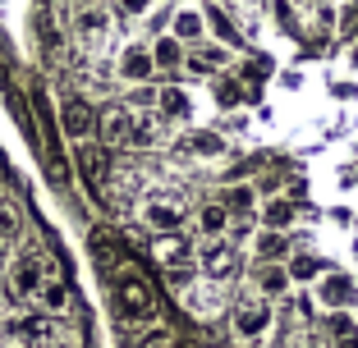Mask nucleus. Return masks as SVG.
<instances>
[{
  "instance_id": "obj_1",
  "label": "nucleus",
  "mask_w": 358,
  "mask_h": 348,
  "mask_svg": "<svg viewBox=\"0 0 358 348\" xmlns=\"http://www.w3.org/2000/svg\"><path fill=\"white\" fill-rule=\"evenodd\" d=\"M275 326V303H266V298L248 294L239 298V303L230 307V335L239 339V344H262L266 335H271Z\"/></svg>"
},
{
  "instance_id": "obj_2",
  "label": "nucleus",
  "mask_w": 358,
  "mask_h": 348,
  "mask_svg": "<svg viewBox=\"0 0 358 348\" xmlns=\"http://www.w3.org/2000/svg\"><path fill=\"white\" fill-rule=\"evenodd\" d=\"M110 307H115V317L129 321V326H143V321L157 317V298H152V289L138 275H120L115 285H110Z\"/></svg>"
},
{
  "instance_id": "obj_3",
  "label": "nucleus",
  "mask_w": 358,
  "mask_h": 348,
  "mask_svg": "<svg viewBox=\"0 0 358 348\" xmlns=\"http://www.w3.org/2000/svg\"><path fill=\"white\" fill-rule=\"evenodd\" d=\"M0 335L10 339L14 348H46L55 339V321L46 317V312H14V317L0 326Z\"/></svg>"
},
{
  "instance_id": "obj_4",
  "label": "nucleus",
  "mask_w": 358,
  "mask_h": 348,
  "mask_svg": "<svg viewBox=\"0 0 358 348\" xmlns=\"http://www.w3.org/2000/svg\"><path fill=\"white\" fill-rule=\"evenodd\" d=\"M313 298H317V307H327V312H349V307L358 303V285H354V275H345V271H322Z\"/></svg>"
},
{
  "instance_id": "obj_5",
  "label": "nucleus",
  "mask_w": 358,
  "mask_h": 348,
  "mask_svg": "<svg viewBox=\"0 0 358 348\" xmlns=\"http://www.w3.org/2000/svg\"><path fill=\"white\" fill-rule=\"evenodd\" d=\"M60 128H64V137L69 142H92L96 137V110H92V101H83V96H64L60 101Z\"/></svg>"
},
{
  "instance_id": "obj_6",
  "label": "nucleus",
  "mask_w": 358,
  "mask_h": 348,
  "mask_svg": "<svg viewBox=\"0 0 358 348\" xmlns=\"http://www.w3.org/2000/svg\"><path fill=\"white\" fill-rule=\"evenodd\" d=\"M143 225L157 234H179V225L189 220V211H184V202L179 197H166V192H152L148 202H143Z\"/></svg>"
},
{
  "instance_id": "obj_7",
  "label": "nucleus",
  "mask_w": 358,
  "mask_h": 348,
  "mask_svg": "<svg viewBox=\"0 0 358 348\" xmlns=\"http://www.w3.org/2000/svg\"><path fill=\"white\" fill-rule=\"evenodd\" d=\"M46 266L51 262H46L42 252H28V257H19V262H10V271H5L10 275V298H19V303L23 298H37V285L46 280Z\"/></svg>"
},
{
  "instance_id": "obj_8",
  "label": "nucleus",
  "mask_w": 358,
  "mask_h": 348,
  "mask_svg": "<svg viewBox=\"0 0 358 348\" xmlns=\"http://www.w3.org/2000/svg\"><path fill=\"white\" fill-rule=\"evenodd\" d=\"M193 262L202 266V275H207V280H230V275L239 271V252H234L225 239H207L198 252H193Z\"/></svg>"
},
{
  "instance_id": "obj_9",
  "label": "nucleus",
  "mask_w": 358,
  "mask_h": 348,
  "mask_svg": "<svg viewBox=\"0 0 358 348\" xmlns=\"http://www.w3.org/2000/svg\"><path fill=\"white\" fill-rule=\"evenodd\" d=\"M152 262H157L166 275L193 271V248L179 239V234H157V239H152Z\"/></svg>"
},
{
  "instance_id": "obj_10",
  "label": "nucleus",
  "mask_w": 358,
  "mask_h": 348,
  "mask_svg": "<svg viewBox=\"0 0 358 348\" xmlns=\"http://www.w3.org/2000/svg\"><path fill=\"white\" fill-rule=\"evenodd\" d=\"M161 133H166V119L157 115V110H129V133H124V147H138L148 151L161 142Z\"/></svg>"
},
{
  "instance_id": "obj_11",
  "label": "nucleus",
  "mask_w": 358,
  "mask_h": 348,
  "mask_svg": "<svg viewBox=\"0 0 358 348\" xmlns=\"http://www.w3.org/2000/svg\"><path fill=\"white\" fill-rule=\"evenodd\" d=\"M37 312H46V317L69 312V285H64V275L55 266H46V280L37 285Z\"/></svg>"
},
{
  "instance_id": "obj_12",
  "label": "nucleus",
  "mask_w": 358,
  "mask_h": 348,
  "mask_svg": "<svg viewBox=\"0 0 358 348\" xmlns=\"http://www.w3.org/2000/svg\"><path fill=\"white\" fill-rule=\"evenodd\" d=\"M152 69H157V64H152V51L148 46H124V51H120V78H129V83H148L152 78Z\"/></svg>"
},
{
  "instance_id": "obj_13",
  "label": "nucleus",
  "mask_w": 358,
  "mask_h": 348,
  "mask_svg": "<svg viewBox=\"0 0 358 348\" xmlns=\"http://www.w3.org/2000/svg\"><path fill=\"white\" fill-rule=\"evenodd\" d=\"M124 133H129V106H110L96 115V137L106 147H124Z\"/></svg>"
},
{
  "instance_id": "obj_14",
  "label": "nucleus",
  "mask_w": 358,
  "mask_h": 348,
  "mask_svg": "<svg viewBox=\"0 0 358 348\" xmlns=\"http://www.w3.org/2000/svg\"><path fill=\"white\" fill-rule=\"evenodd\" d=\"M221 206H225L230 220H248V215H257V188L253 183H230L225 197H221Z\"/></svg>"
},
{
  "instance_id": "obj_15",
  "label": "nucleus",
  "mask_w": 358,
  "mask_h": 348,
  "mask_svg": "<svg viewBox=\"0 0 358 348\" xmlns=\"http://www.w3.org/2000/svg\"><path fill=\"white\" fill-rule=\"evenodd\" d=\"M327 348H358V321L349 312H331L327 317Z\"/></svg>"
},
{
  "instance_id": "obj_16",
  "label": "nucleus",
  "mask_w": 358,
  "mask_h": 348,
  "mask_svg": "<svg viewBox=\"0 0 358 348\" xmlns=\"http://www.w3.org/2000/svg\"><path fill=\"white\" fill-rule=\"evenodd\" d=\"M179 151H184V156H221V151H225V137L211 133V128H193V133L179 142Z\"/></svg>"
},
{
  "instance_id": "obj_17",
  "label": "nucleus",
  "mask_w": 358,
  "mask_h": 348,
  "mask_svg": "<svg viewBox=\"0 0 358 348\" xmlns=\"http://www.w3.org/2000/svg\"><path fill=\"white\" fill-rule=\"evenodd\" d=\"M202 32H207V19H202L198 10H179V14H175V23H170V37H175L179 46L202 42Z\"/></svg>"
},
{
  "instance_id": "obj_18",
  "label": "nucleus",
  "mask_w": 358,
  "mask_h": 348,
  "mask_svg": "<svg viewBox=\"0 0 358 348\" xmlns=\"http://www.w3.org/2000/svg\"><path fill=\"white\" fill-rule=\"evenodd\" d=\"M257 215H262V229H271V234H285L289 225H294V215H299V211H294V202L271 197V202H266V206H262Z\"/></svg>"
},
{
  "instance_id": "obj_19",
  "label": "nucleus",
  "mask_w": 358,
  "mask_h": 348,
  "mask_svg": "<svg viewBox=\"0 0 358 348\" xmlns=\"http://www.w3.org/2000/svg\"><path fill=\"white\" fill-rule=\"evenodd\" d=\"M289 294V275H285V266H262L257 271V298H266V303H275V298Z\"/></svg>"
},
{
  "instance_id": "obj_20",
  "label": "nucleus",
  "mask_w": 358,
  "mask_h": 348,
  "mask_svg": "<svg viewBox=\"0 0 358 348\" xmlns=\"http://www.w3.org/2000/svg\"><path fill=\"white\" fill-rule=\"evenodd\" d=\"M225 64V51L221 46H198V51H189L184 55V69H189V74H216V69H221Z\"/></svg>"
},
{
  "instance_id": "obj_21",
  "label": "nucleus",
  "mask_w": 358,
  "mask_h": 348,
  "mask_svg": "<svg viewBox=\"0 0 358 348\" xmlns=\"http://www.w3.org/2000/svg\"><path fill=\"white\" fill-rule=\"evenodd\" d=\"M157 115L161 119H189V92H184V87H161L157 92Z\"/></svg>"
},
{
  "instance_id": "obj_22",
  "label": "nucleus",
  "mask_w": 358,
  "mask_h": 348,
  "mask_svg": "<svg viewBox=\"0 0 358 348\" xmlns=\"http://www.w3.org/2000/svg\"><path fill=\"white\" fill-rule=\"evenodd\" d=\"M253 252H257V262H262V266H275L285 252H289V243H285V234L257 229V239H253Z\"/></svg>"
},
{
  "instance_id": "obj_23",
  "label": "nucleus",
  "mask_w": 358,
  "mask_h": 348,
  "mask_svg": "<svg viewBox=\"0 0 358 348\" xmlns=\"http://www.w3.org/2000/svg\"><path fill=\"white\" fill-rule=\"evenodd\" d=\"M225 229H230V215H225V206H221V202H207V206L198 211V234H202V239H221Z\"/></svg>"
},
{
  "instance_id": "obj_24",
  "label": "nucleus",
  "mask_w": 358,
  "mask_h": 348,
  "mask_svg": "<svg viewBox=\"0 0 358 348\" xmlns=\"http://www.w3.org/2000/svg\"><path fill=\"white\" fill-rule=\"evenodd\" d=\"M148 51H152V64H157V69H179V64H184V46H179L175 37H161Z\"/></svg>"
},
{
  "instance_id": "obj_25",
  "label": "nucleus",
  "mask_w": 358,
  "mask_h": 348,
  "mask_svg": "<svg viewBox=\"0 0 358 348\" xmlns=\"http://www.w3.org/2000/svg\"><path fill=\"white\" fill-rule=\"evenodd\" d=\"M285 275H289V285H308V280H317V275H322V262H317V257H308V252H299L294 262L285 266Z\"/></svg>"
},
{
  "instance_id": "obj_26",
  "label": "nucleus",
  "mask_w": 358,
  "mask_h": 348,
  "mask_svg": "<svg viewBox=\"0 0 358 348\" xmlns=\"http://www.w3.org/2000/svg\"><path fill=\"white\" fill-rule=\"evenodd\" d=\"M19 229H23L19 202H14V197H0V243H10V239H14Z\"/></svg>"
},
{
  "instance_id": "obj_27",
  "label": "nucleus",
  "mask_w": 358,
  "mask_h": 348,
  "mask_svg": "<svg viewBox=\"0 0 358 348\" xmlns=\"http://www.w3.org/2000/svg\"><path fill=\"white\" fill-rule=\"evenodd\" d=\"M78 165H83L87 183H101L106 179V151L101 147H83V151H78Z\"/></svg>"
},
{
  "instance_id": "obj_28",
  "label": "nucleus",
  "mask_w": 358,
  "mask_h": 348,
  "mask_svg": "<svg viewBox=\"0 0 358 348\" xmlns=\"http://www.w3.org/2000/svg\"><path fill=\"white\" fill-rule=\"evenodd\" d=\"M74 28L83 32V37H96V32H106V28H110V14H106L101 5H92V10H83V14L74 19Z\"/></svg>"
},
{
  "instance_id": "obj_29",
  "label": "nucleus",
  "mask_w": 358,
  "mask_h": 348,
  "mask_svg": "<svg viewBox=\"0 0 358 348\" xmlns=\"http://www.w3.org/2000/svg\"><path fill=\"white\" fill-rule=\"evenodd\" d=\"M152 5H157V0H115V10L124 14V19H143Z\"/></svg>"
},
{
  "instance_id": "obj_30",
  "label": "nucleus",
  "mask_w": 358,
  "mask_h": 348,
  "mask_svg": "<svg viewBox=\"0 0 358 348\" xmlns=\"http://www.w3.org/2000/svg\"><path fill=\"white\" fill-rule=\"evenodd\" d=\"M202 19H211V23H216V32H221L225 42H239V32H234V28H230V19H225V14H221V10H207V14H202Z\"/></svg>"
},
{
  "instance_id": "obj_31",
  "label": "nucleus",
  "mask_w": 358,
  "mask_h": 348,
  "mask_svg": "<svg viewBox=\"0 0 358 348\" xmlns=\"http://www.w3.org/2000/svg\"><path fill=\"white\" fill-rule=\"evenodd\" d=\"M234 96H239V87H234V83H221V106H234Z\"/></svg>"
},
{
  "instance_id": "obj_32",
  "label": "nucleus",
  "mask_w": 358,
  "mask_h": 348,
  "mask_svg": "<svg viewBox=\"0 0 358 348\" xmlns=\"http://www.w3.org/2000/svg\"><path fill=\"white\" fill-rule=\"evenodd\" d=\"M10 262H14V252H10V243H0V275L10 271Z\"/></svg>"
}]
</instances>
